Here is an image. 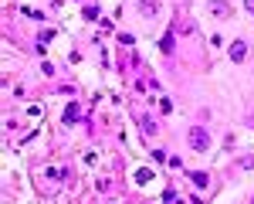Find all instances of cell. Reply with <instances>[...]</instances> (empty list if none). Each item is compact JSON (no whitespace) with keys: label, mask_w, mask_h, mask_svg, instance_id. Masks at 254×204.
Segmentation results:
<instances>
[{"label":"cell","mask_w":254,"mask_h":204,"mask_svg":"<svg viewBox=\"0 0 254 204\" xmlns=\"http://www.w3.org/2000/svg\"><path fill=\"white\" fill-rule=\"evenodd\" d=\"M187 140H190V146H193L197 153H207V150H210V143H214V136H210V129H207V126H193Z\"/></svg>","instance_id":"1"},{"label":"cell","mask_w":254,"mask_h":204,"mask_svg":"<svg viewBox=\"0 0 254 204\" xmlns=\"http://www.w3.org/2000/svg\"><path fill=\"white\" fill-rule=\"evenodd\" d=\"M230 58L244 61V58H248V44H244V41H234V44H230Z\"/></svg>","instance_id":"2"},{"label":"cell","mask_w":254,"mask_h":204,"mask_svg":"<svg viewBox=\"0 0 254 204\" xmlns=\"http://www.w3.org/2000/svg\"><path fill=\"white\" fill-rule=\"evenodd\" d=\"M139 10L146 17H156L159 14V0H139Z\"/></svg>","instance_id":"3"},{"label":"cell","mask_w":254,"mask_h":204,"mask_svg":"<svg viewBox=\"0 0 254 204\" xmlns=\"http://www.w3.org/2000/svg\"><path fill=\"white\" fill-rule=\"evenodd\" d=\"M227 10H230V7H227V3H221V0H214V3H210V14H221V17H224Z\"/></svg>","instance_id":"4"},{"label":"cell","mask_w":254,"mask_h":204,"mask_svg":"<svg viewBox=\"0 0 254 204\" xmlns=\"http://www.w3.org/2000/svg\"><path fill=\"white\" fill-rule=\"evenodd\" d=\"M156 129H159V126H156V122H153V119H149V116L142 119V133H149V136H153V133H156Z\"/></svg>","instance_id":"5"},{"label":"cell","mask_w":254,"mask_h":204,"mask_svg":"<svg viewBox=\"0 0 254 204\" xmlns=\"http://www.w3.org/2000/svg\"><path fill=\"white\" fill-rule=\"evenodd\" d=\"M75 119H78V106H68L64 109V122H75Z\"/></svg>","instance_id":"6"},{"label":"cell","mask_w":254,"mask_h":204,"mask_svg":"<svg viewBox=\"0 0 254 204\" xmlns=\"http://www.w3.org/2000/svg\"><path fill=\"white\" fill-rule=\"evenodd\" d=\"M159 48H163V51H166V55H169V51H173V34H166V38H163V41H159Z\"/></svg>","instance_id":"7"},{"label":"cell","mask_w":254,"mask_h":204,"mask_svg":"<svg viewBox=\"0 0 254 204\" xmlns=\"http://www.w3.org/2000/svg\"><path fill=\"white\" fill-rule=\"evenodd\" d=\"M193 184H197V187H207V174H193Z\"/></svg>","instance_id":"8"},{"label":"cell","mask_w":254,"mask_h":204,"mask_svg":"<svg viewBox=\"0 0 254 204\" xmlns=\"http://www.w3.org/2000/svg\"><path fill=\"white\" fill-rule=\"evenodd\" d=\"M244 7H248V10H251V14H254V0H244Z\"/></svg>","instance_id":"9"}]
</instances>
